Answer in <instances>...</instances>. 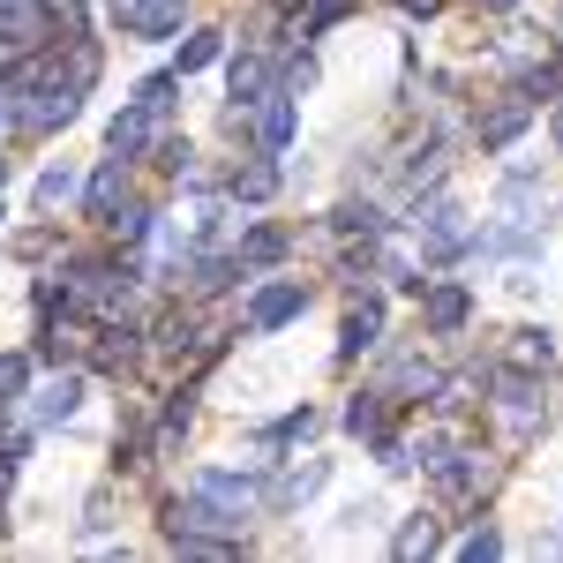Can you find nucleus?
<instances>
[{
  "mask_svg": "<svg viewBox=\"0 0 563 563\" xmlns=\"http://www.w3.org/2000/svg\"><path fill=\"white\" fill-rule=\"evenodd\" d=\"M166 533L174 541H241V511H225L218 496H180V504H166Z\"/></svg>",
  "mask_w": 563,
  "mask_h": 563,
  "instance_id": "f257e3e1",
  "label": "nucleus"
},
{
  "mask_svg": "<svg viewBox=\"0 0 563 563\" xmlns=\"http://www.w3.org/2000/svg\"><path fill=\"white\" fill-rule=\"evenodd\" d=\"M496 413H504V435H511V443H533L541 421H549V398H541V384L519 368V376L496 384Z\"/></svg>",
  "mask_w": 563,
  "mask_h": 563,
  "instance_id": "f03ea898",
  "label": "nucleus"
},
{
  "mask_svg": "<svg viewBox=\"0 0 563 563\" xmlns=\"http://www.w3.org/2000/svg\"><path fill=\"white\" fill-rule=\"evenodd\" d=\"M413 233H421V249H429L435 263H443V256H459V249L474 241V233H466V218H459V203H451L443 188H435L429 203H413Z\"/></svg>",
  "mask_w": 563,
  "mask_h": 563,
  "instance_id": "7ed1b4c3",
  "label": "nucleus"
},
{
  "mask_svg": "<svg viewBox=\"0 0 563 563\" xmlns=\"http://www.w3.org/2000/svg\"><path fill=\"white\" fill-rule=\"evenodd\" d=\"M533 218H541V188H533V180H504L488 249H519V241H533Z\"/></svg>",
  "mask_w": 563,
  "mask_h": 563,
  "instance_id": "20e7f679",
  "label": "nucleus"
},
{
  "mask_svg": "<svg viewBox=\"0 0 563 563\" xmlns=\"http://www.w3.org/2000/svg\"><path fill=\"white\" fill-rule=\"evenodd\" d=\"M45 31H53V8L45 0H0V45H38Z\"/></svg>",
  "mask_w": 563,
  "mask_h": 563,
  "instance_id": "39448f33",
  "label": "nucleus"
},
{
  "mask_svg": "<svg viewBox=\"0 0 563 563\" xmlns=\"http://www.w3.org/2000/svg\"><path fill=\"white\" fill-rule=\"evenodd\" d=\"M526 121H533V98H496V106H488V113L474 121L481 151H504V143H511V135H519Z\"/></svg>",
  "mask_w": 563,
  "mask_h": 563,
  "instance_id": "423d86ee",
  "label": "nucleus"
},
{
  "mask_svg": "<svg viewBox=\"0 0 563 563\" xmlns=\"http://www.w3.org/2000/svg\"><path fill=\"white\" fill-rule=\"evenodd\" d=\"M301 308H308V294L294 278H286V286H263L256 301H249V331H278V323H294Z\"/></svg>",
  "mask_w": 563,
  "mask_h": 563,
  "instance_id": "0eeeda50",
  "label": "nucleus"
},
{
  "mask_svg": "<svg viewBox=\"0 0 563 563\" xmlns=\"http://www.w3.org/2000/svg\"><path fill=\"white\" fill-rule=\"evenodd\" d=\"M256 143L263 151H286L294 143V90H263L256 98Z\"/></svg>",
  "mask_w": 563,
  "mask_h": 563,
  "instance_id": "6e6552de",
  "label": "nucleus"
},
{
  "mask_svg": "<svg viewBox=\"0 0 563 563\" xmlns=\"http://www.w3.org/2000/svg\"><path fill=\"white\" fill-rule=\"evenodd\" d=\"M158 121H166V113H151V106H143V98H135L129 113H113V129H106V143H113V151H121V158H135V151H143V143H151V135H158Z\"/></svg>",
  "mask_w": 563,
  "mask_h": 563,
  "instance_id": "1a4fd4ad",
  "label": "nucleus"
},
{
  "mask_svg": "<svg viewBox=\"0 0 563 563\" xmlns=\"http://www.w3.org/2000/svg\"><path fill=\"white\" fill-rule=\"evenodd\" d=\"M323 474H331L323 459H308V466H286V474L271 481V504H286V511H294V504H308V496L323 488Z\"/></svg>",
  "mask_w": 563,
  "mask_h": 563,
  "instance_id": "9d476101",
  "label": "nucleus"
},
{
  "mask_svg": "<svg viewBox=\"0 0 563 563\" xmlns=\"http://www.w3.org/2000/svg\"><path fill=\"white\" fill-rule=\"evenodd\" d=\"M421 316H429V331H459V323L474 316V294H466V286H435Z\"/></svg>",
  "mask_w": 563,
  "mask_h": 563,
  "instance_id": "9b49d317",
  "label": "nucleus"
},
{
  "mask_svg": "<svg viewBox=\"0 0 563 563\" xmlns=\"http://www.w3.org/2000/svg\"><path fill=\"white\" fill-rule=\"evenodd\" d=\"M225 196H233V203H271V196H278V166H233V180H225Z\"/></svg>",
  "mask_w": 563,
  "mask_h": 563,
  "instance_id": "f8f14e48",
  "label": "nucleus"
},
{
  "mask_svg": "<svg viewBox=\"0 0 563 563\" xmlns=\"http://www.w3.org/2000/svg\"><path fill=\"white\" fill-rule=\"evenodd\" d=\"M278 256H286V233H278V225H256V233L233 249V271H263V263H278Z\"/></svg>",
  "mask_w": 563,
  "mask_h": 563,
  "instance_id": "ddd939ff",
  "label": "nucleus"
},
{
  "mask_svg": "<svg viewBox=\"0 0 563 563\" xmlns=\"http://www.w3.org/2000/svg\"><path fill=\"white\" fill-rule=\"evenodd\" d=\"M376 331H384V301H361V308L346 316V339H339V353H346V361H353V353H368V346H376Z\"/></svg>",
  "mask_w": 563,
  "mask_h": 563,
  "instance_id": "4468645a",
  "label": "nucleus"
},
{
  "mask_svg": "<svg viewBox=\"0 0 563 563\" xmlns=\"http://www.w3.org/2000/svg\"><path fill=\"white\" fill-rule=\"evenodd\" d=\"M196 488H203V496H218L225 511H241V519L256 511V488H249V481H233V474H196Z\"/></svg>",
  "mask_w": 563,
  "mask_h": 563,
  "instance_id": "2eb2a0df",
  "label": "nucleus"
},
{
  "mask_svg": "<svg viewBox=\"0 0 563 563\" xmlns=\"http://www.w3.org/2000/svg\"><path fill=\"white\" fill-rule=\"evenodd\" d=\"M263 84H271V68H263L256 53H241V60L225 68V90H233L241 106H256V98H263Z\"/></svg>",
  "mask_w": 563,
  "mask_h": 563,
  "instance_id": "dca6fc26",
  "label": "nucleus"
},
{
  "mask_svg": "<svg viewBox=\"0 0 563 563\" xmlns=\"http://www.w3.org/2000/svg\"><path fill=\"white\" fill-rule=\"evenodd\" d=\"M106 233H113V249H143L151 211H143V203H129V211H106Z\"/></svg>",
  "mask_w": 563,
  "mask_h": 563,
  "instance_id": "f3484780",
  "label": "nucleus"
},
{
  "mask_svg": "<svg viewBox=\"0 0 563 563\" xmlns=\"http://www.w3.org/2000/svg\"><path fill=\"white\" fill-rule=\"evenodd\" d=\"M106 211H121V158H106L90 174V218H106Z\"/></svg>",
  "mask_w": 563,
  "mask_h": 563,
  "instance_id": "a211bd4d",
  "label": "nucleus"
},
{
  "mask_svg": "<svg viewBox=\"0 0 563 563\" xmlns=\"http://www.w3.org/2000/svg\"><path fill=\"white\" fill-rule=\"evenodd\" d=\"M76 353H84V323H76V316L45 323V361H76Z\"/></svg>",
  "mask_w": 563,
  "mask_h": 563,
  "instance_id": "6ab92c4d",
  "label": "nucleus"
},
{
  "mask_svg": "<svg viewBox=\"0 0 563 563\" xmlns=\"http://www.w3.org/2000/svg\"><path fill=\"white\" fill-rule=\"evenodd\" d=\"M76 406H84V384H76V376H60V384L38 398V421H68Z\"/></svg>",
  "mask_w": 563,
  "mask_h": 563,
  "instance_id": "aec40b11",
  "label": "nucleus"
},
{
  "mask_svg": "<svg viewBox=\"0 0 563 563\" xmlns=\"http://www.w3.org/2000/svg\"><path fill=\"white\" fill-rule=\"evenodd\" d=\"M76 196V166H45L38 174V211H60Z\"/></svg>",
  "mask_w": 563,
  "mask_h": 563,
  "instance_id": "412c9836",
  "label": "nucleus"
},
{
  "mask_svg": "<svg viewBox=\"0 0 563 563\" xmlns=\"http://www.w3.org/2000/svg\"><path fill=\"white\" fill-rule=\"evenodd\" d=\"M346 429H353V435H376V429H384V406H376V390H361V398L346 406Z\"/></svg>",
  "mask_w": 563,
  "mask_h": 563,
  "instance_id": "4be33fe9",
  "label": "nucleus"
},
{
  "mask_svg": "<svg viewBox=\"0 0 563 563\" xmlns=\"http://www.w3.org/2000/svg\"><path fill=\"white\" fill-rule=\"evenodd\" d=\"M218 60V31H196V38L180 45V76H196V68H211Z\"/></svg>",
  "mask_w": 563,
  "mask_h": 563,
  "instance_id": "5701e85b",
  "label": "nucleus"
},
{
  "mask_svg": "<svg viewBox=\"0 0 563 563\" xmlns=\"http://www.w3.org/2000/svg\"><path fill=\"white\" fill-rule=\"evenodd\" d=\"M429 549H435V519H413L398 533V556H429Z\"/></svg>",
  "mask_w": 563,
  "mask_h": 563,
  "instance_id": "b1692460",
  "label": "nucleus"
},
{
  "mask_svg": "<svg viewBox=\"0 0 563 563\" xmlns=\"http://www.w3.org/2000/svg\"><path fill=\"white\" fill-rule=\"evenodd\" d=\"M511 368H549V339L519 331V346H511Z\"/></svg>",
  "mask_w": 563,
  "mask_h": 563,
  "instance_id": "393cba45",
  "label": "nucleus"
},
{
  "mask_svg": "<svg viewBox=\"0 0 563 563\" xmlns=\"http://www.w3.org/2000/svg\"><path fill=\"white\" fill-rule=\"evenodd\" d=\"M459 556H466V563H481V556H504V533H488V526H481V533H466V541H459Z\"/></svg>",
  "mask_w": 563,
  "mask_h": 563,
  "instance_id": "a878e982",
  "label": "nucleus"
},
{
  "mask_svg": "<svg viewBox=\"0 0 563 563\" xmlns=\"http://www.w3.org/2000/svg\"><path fill=\"white\" fill-rule=\"evenodd\" d=\"M23 384H31V361H23V353H8V361H0V398H15Z\"/></svg>",
  "mask_w": 563,
  "mask_h": 563,
  "instance_id": "bb28decb",
  "label": "nucleus"
},
{
  "mask_svg": "<svg viewBox=\"0 0 563 563\" xmlns=\"http://www.w3.org/2000/svg\"><path fill=\"white\" fill-rule=\"evenodd\" d=\"M15 98H23V90H15V84H0V143L15 135V121H23V106H15Z\"/></svg>",
  "mask_w": 563,
  "mask_h": 563,
  "instance_id": "cd10ccee",
  "label": "nucleus"
},
{
  "mask_svg": "<svg viewBox=\"0 0 563 563\" xmlns=\"http://www.w3.org/2000/svg\"><path fill=\"white\" fill-rule=\"evenodd\" d=\"M398 8H406V15H435L443 0H398Z\"/></svg>",
  "mask_w": 563,
  "mask_h": 563,
  "instance_id": "c85d7f7f",
  "label": "nucleus"
},
{
  "mask_svg": "<svg viewBox=\"0 0 563 563\" xmlns=\"http://www.w3.org/2000/svg\"><path fill=\"white\" fill-rule=\"evenodd\" d=\"M556 143H563V106H556Z\"/></svg>",
  "mask_w": 563,
  "mask_h": 563,
  "instance_id": "c756f323",
  "label": "nucleus"
},
{
  "mask_svg": "<svg viewBox=\"0 0 563 563\" xmlns=\"http://www.w3.org/2000/svg\"><path fill=\"white\" fill-rule=\"evenodd\" d=\"M488 8H511V0H488Z\"/></svg>",
  "mask_w": 563,
  "mask_h": 563,
  "instance_id": "7c9ffc66",
  "label": "nucleus"
},
{
  "mask_svg": "<svg viewBox=\"0 0 563 563\" xmlns=\"http://www.w3.org/2000/svg\"><path fill=\"white\" fill-rule=\"evenodd\" d=\"M0 180H8V166H0Z\"/></svg>",
  "mask_w": 563,
  "mask_h": 563,
  "instance_id": "2f4dec72",
  "label": "nucleus"
},
{
  "mask_svg": "<svg viewBox=\"0 0 563 563\" xmlns=\"http://www.w3.org/2000/svg\"><path fill=\"white\" fill-rule=\"evenodd\" d=\"M556 31H563V23H556Z\"/></svg>",
  "mask_w": 563,
  "mask_h": 563,
  "instance_id": "473e14b6",
  "label": "nucleus"
}]
</instances>
